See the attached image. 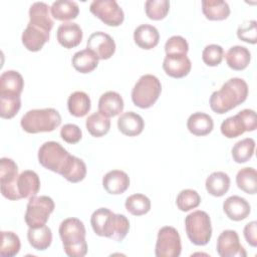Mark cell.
<instances>
[{"instance_id":"ab89813d","label":"cell","mask_w":257,"mask_h":257,"mask_svg":"<svg viewBox=\"0 0 257 257\" xmlns=\"http://www.w3.org/2000/svg\"><path fill=\"white\" fill-rule=\"evenodd\" d=\"M201 203V197L197 191L192 189H185L179 193L176 199V204L179 210L188 212L197 208Z\"/></svg>"},{"instance_id":"52a82bcc","label":"cell","mask_w":257,"mask_h":257,"mask_svg":"<svg viewBox=\"0 0 257 257\" xmlns=\"http://www.w3.org/2000/svg\"><path fill=\"white\" fill-rule=\"evenodd\" d=\"M70 156L59 143L53 141L44 143L38 151L39 164L43 168L59 175L63 172Z\"/></svg>"},{"instance_id":"74e56055","label":"cell","mask_w":257,"mask_h":257,"mask_svg":"<svg viewBox=\"0 0 257 257\" xmlns=\"http://www.w3.org/2000/svg\"><path fill=\"white\" fill-rule=\"evenodd\" d=\"M21 247L18 235L11 231H1L0 255L2 257H12L19 253Z\"/></svg>"},{"instance_id":"8992f818","label":"cell","mask_w":257,"mask_h":257,"mask_svg":"<svg viewBox=\"0 0 257 257\" xmlns=\"http://www.w3.org/2000/svg\"><path fill=\"white\" fill-rule=\"evenodd\" d=\"M185 228L189 240L198 246L208 244L212 236L211 219L201 210L190 213L185 219Z\"/></svg>"},{"instance_id":"f35d334b","label":"cell","mask_w":257,"mask_h":257,"mask_svg":"<svg viewBox=\"0 0 257 257\" xmlns=\"http://www.w3.org/2000/svg\"><path fill=\"white\" fill-rule=\"evenodd\" d=\"M124 206L127 212L132 215L142 216L150 211L151 201L143 194H134L126 198Z\"/></svg>"},{"instance_id":"8fae6325","label":"cell","mask_w":257,"mask_h":257,"mask_svg":"<svg viewBox=\"0 0 257 257\" xmlns=\"http://www.w3.org/2000/svg\"><path fill=\"white\" fill-rule=\"evenodd\" d=\"M89 10L108 26H119L124 19L122 9L114 0H93Z\"/></svg>"},{"instance_id":"cb8c5ba5","label":"cell","mask_w":257,"mask_h":257,"mask_svg":"<svg viewBox=\"0 0 257 257\" xmlns=\"http://www.w3.org/2000/svg\"><path fill=\"white\" fill-rule=\"evenodd\" d=\"M145 127L143 117L134 111H126L120 114L117 119L118 131L127 137H136L140 135Z\"/></svg>"},{"instance_id":"3957f363","label":"cell","mask_w":257,"mask_h":257,"mask_svg":"<svg viewBox=\"0 0 257 257\" xmlns=\"http://www.w3.org/2000/svg\"><path fill=\"white\" fill-rule=\"evenodd\" d=\"M58 232L66 255L69 257H83L87 253L85 227L79 219H64L59 225Z\"/></svg>"},{"instance_id":"5bb4252c","label":"cell","mask_w":257,"mask_h":257,"mask_svg":"<svg viewBox=\"0 0 257 257\" xmlns=\"http://www.w3.org/2000/svg\"><path fill=\"white\" fill-rule=\"evenodd\" d=\"M86 48L93 51L98 59H108L115 51V43L107 33L97 31L92 33L86 43Z\"/></svg>"},{"instance_id":"603a6c76","label":"cell","mask_w":257,"mask_h":257,"mask_svg":"<svg viewBox=\"0 0 257 257\" xmlns=\"http://www.w3.org/2000/svg\"><path fill=\"white\" fill-rule=\"evenodd\" d=\"M24 87L22 75L16 70H6L0 76V95H20Z\"/></svg>"},{"instance_id":"e0dca14e","label":"cell","mask_w":257,"mask_h":257,"mask_svg":"<svg viewBox=\"0 0 257 257\" xmlns=\"http://www.w3.org/2000/svg\"><path fill=\"white\" fill-rule=\"evenodd\" d=\"M56 38L61 46L70 49L81 42L82 30L77 23L64 22L58 26Z\"/></svg>"},{"instance_id":"ffe728a7","label":"cell","mask_w":257,"mask_h":257,"mask_svg":"<svg viewBox=\"0 0 257 257\" xmlns=\"http://www.w3.org/2000/svg\"><path fill=\"white\" fill-rule=\"evenodd\" d=\"M102 186L108 194L119 195L130 187V178L123 171L112 170L107 172L102 178Z\"/></svg>"},{"instance_id":"7dc6e473","label":"cell","mask_w":257,"mask_h":257,"mask_svg":"<svg viewBox=\"0 0 257 257\" xmlns=\"http://www.w3.org/2000/svg\"><path fill=\"white\" fill-rule=\"evenodd\" d=\"M244 237L250 246H252V247L257 246V223H256V221H252L245 225Z\"/></svg>"},{"instance_id":"4dcf8cb0","label":"cell","mask_w":257,"mask_h":257,"mask_svg":"<svg viewBox=\"0 0 257 257\" xmlns=\"http://www.w3.org/2000/svg\"><path fill=\"white\" fill-rule=\"evenodd\" d=\"M50 12L54 19L59 21H67L77 17L79 13V7L74 1L58 0L52 3Z\"/></svg>"},{"instance_id":"5b68a950","label":"cell","mask_w":257,"mask_h":257,"mask_svg":"<svg viewBox=\"0 0 257 257\" xmlns=\"http://www.w3.org/2000/svg\"><path fill=\"white\" fill-rule=\"evenodd\" d=\"M162 91L159 78L153 74H145L135 84L132 90V100L140 108H149L155 104Z\"/></svg>"},{"instance_id":"d6986e66","label":"cell","mask_w":257,"mask_h":257,"mask_svg":"<svg viewBox=\"0 0 257 257\" xmlns=\"http://www.w3.org/2000/svg\"><path fill=\"white\" fill-rule=\"evenodd\" d=\"M223 210L230 220L242 221L249 216L251 207L246 199L240 196H231L224 201Z\"/></svg>"},{"instance_id":"836d02e7","label":"cell","mask_w":257,"mask_h":257,"mask_svg":"<svg viewBox=\"0 0 257 257\" xmlns=\"http://www.w3.org/2000/svg\"><path fill=\"white\" fill-rule=\"evenodd\" d=\"M61 176L68 182L78 183L86 176V165L81 159L75 156H70Z\"/></svg>"},{"instance_id":"d6a6232c","label":"cell","mask_w":257,"mask_h":257,"mask_svg":"<svg viewBox=\"0 0 257 257\" xmlns=\"http://www.w3.org/2000/svg\"><path fill=\"white\" fill-rule=\"evenodd\" d=\"M67 108L71 115L82 117L90 110V98L84 91H74L67 99Z\"/></svg>"},{"instance_id":"30bf717a","label":"cell","mask_w":257,"mask_h":257,"mask_svg":"<svg viewBox=\"0 0 257 257\" xmlns=\"http://www.w3.org/2000/svg\"><path fill=\"white\" fill-rule=\"evenodd\" d=\"M182 251L179 232L171 226H165L158 232L155 254L157 257H179Z\"/></svg>"},{"instance_id":"7a4b0ae2","label":"cell","mask_w":257,"mask_h":257,"mask_svg":"<svg viewBox=\"0 0 257 257\" xmlns=\"http://www.w3.org/2000/svg\"><path fill=\"white\" fill-rule=\"evenodd\" d=\"M90 224L94 233L114 241L124 239L130 230L128 219L121 214H114L107 208L95 210L90 217Z\"/></svg>"},{"instance_id":"60d3db41","label":"cell","mask_w":257,"mask_h":257,"mask_svg":"<svg viewBox=\"0 0 257 257\" xmlns=\"http://www.w3.org/2000/svg\"><path fill=\"white\" fill-rule=\"evenodd\" d=\"M21 107L20 95H0V116L5 119L14 117Z\"/></svg>"},{"instance_id":"8d00e7d4","label":"cell","mask_w":257,"mask_h":257,"mask_svg":"<svg viewBox=\"0 0 257 257\" xmlns=\"http://www.w3.org/2000/svg\"><path fill=\"white\" fill-rule=\"evenodd\" d=\"M255 141L251 138H246L237 142L232 148V158L238 164L248 162L254 155Z\"/></svg>"},{"instance_id":"4fadbf2b","label":"cell","mask_w":257,"mask_h":257,"mask_svg":"<svg viewBox=\"0 0 257 257\" xmlns=\"http://www.w3.org/2000/svg\"><path fill=\"white\" fill-rule=\"evenodd\" d=\"M217 252L221 257H246L247 253L240 244L239 236L234 230L223 231L217 240Z\"/></svg>"},{"instance_id":"f1b7e54d","label":"cell","mask_w":257,"mask_h":257,"mask_svg":"<svg viewBox=\"0 0 257 257\" xmlns=\"http://www.w3.org/2000/svg\"><path fill=\"white\" fill-rule=\"evenodd\" d=\"M72 66L80 73L93 71L98 64V57L90 49L86 48L74 53L71 59Z\"/></svg>"},{"instance_id":"ee69618b","label":"cell","mask_w":257,"mask_h":257,"mask_svg":"<svg viewBox=\"0 0 257 257\" xmlns=\"http://www.w3.org/2000/svg\"><path fill=\"white\" fill-rule=\"evenodd\" d=\"M189 50V44L187 40L179 35H174L170 37L165 44L166 55L172 54H184L187 55Z\"/></svg>"},{"instance_id":"484cf974","label":"cell","mask_w":257,"mask_h":257,"mask_svg":"<svg viewBox=\"0 0 257 257\" xmlns=\"http://www.w3.org/2000/svg\"><path fill=\"white\" fill-rule=\"evenodd\" d=\"M187 127L194 136L203 137L213 131L214 121L213 118L205 112H195L189 116Z\"/></svg>"},{"instance_id":"7bdbcfd3","label":"cell","mask_w":257,"mask_h":257,"mask_svg":"<svg viewBox=\"0 0 257 257\" xmlns=\"http://www.w3.org/2000/svg\"><path fill=\"white\" fill-rule=\"evenodd\" d=\"M224 56V49L218 44L207 45L202 52V59L204 63L208 66H217L219 65Z\"/></svg>"},{"instance_id":"9a60e30c","label":"cell","mask_w":257,"mask_h":257,"mask_svg":"<svg viewBox=\"0 0 257 257\" xmlns=\"http://www.w3.org/2000/svg\"><path fill=\"white\" fill-rule=\"evenodd\" d=\"M192 68L191 60L184 54L166 55L163 62L165 72L174 78H182L189 74Z\"/></svg>"},{"instance_id":"bcb514c9","label":"cell","mask_w":257,"mask_h":257,"mask_svg":"<svg viewBox=\"0 0 257 257\" xmlns=\"http://www.w3.org/2000/svg\"><path fill=\"white\" fill-rule=\"evenodd\" d=\"M61 139L68 144H77L82 137L81 130L74 123H66L60 130Z\"/></svg>"},{"instance_id":"d590c367","label":"cell","mask_w":257,"mask_h":257,"mask_svg":"<svg viewBox=\"0 0 257 257\" xmlns=\"http://www.w3.org/2000/svg\"><path fill=\"white\" fill-rule=\"evenodd\" d=\"M236 184L240 190L254 195L257 192V172L254 168H243L236 176Z\"/></svg>"},{"instance_id":"277c9868","label":"cell","mask_w":257,"mask_h":257,"mask_svg":"<svg viewBox=\"0 0 257 257\" xmlns=\"http://www.w3.org/2000/svg\"><path fill=\"white\" fill-rule=\"evenodd\" d=\"M61 123L59 112L52 107L28 110L21 118V127L28 134L48 133Z\"/></svg>"},{"instance_id":"ac0fdd59","label":"cell","mask_w":257,"mask_h":257,"mask_svg":"<svg viewBox=\"0 0 257 257\" xmlns=\"http://www.w3.org/2000/svg\"><path fill=\"white\" fill-rule=\"evenodd\" d=\"M16 189L20 199H27L36 196L40 189V179L34 171H23L17 178Z\"/></svg>"},{"instance_id":"7c38bea8","label":"cell","mask_w":257,"mask_h":257,"mask_svg":"<svg viewBox=\"0 0 257 257\" xmlns=\"http://www.w3.org/2000/svg\"><path fill=\"white\" fill-rule=\"evenodd\" d=\"M18 166L12 159L2 158L0 160V187L3 197L8 200L16 201L20 196L16 189L18 178Z\"/></svg>"},{"instance_id":"ba28073f","label":"cell","mask_w":257,"mask_h":257,"mask_svg":"<svg viewBox=\"0 0 257 257\" xmlns=\"http://www.w3.org/2000/svg\"><path fill=\"white\" fill-rule=\"evenodd\" d=\"M257 127L256 112L253 109L245 108L236 115L226 118L221 123V133L228 139H234L245 132H253Z\"/></svg>"},{"instance_id":"1f68e13d","label":"cell","mask_w":257,"mask_h":257,"mask_svg":"<svg viewBox=\"0 0 257 257\" xmlns=\"http://www.w3.org/2000/svg\"><path fill=\"white\" fill-rule=\"evenodd\" d=\"M205 186L210 195L222 197L230 188V178L224 172H214L207 178Z\"/></svg>"},{"instance_id":"2e32d148","label":"cell","mask_w":257,"mask_h":257,"mask_svg":"<svg viewBox=\"0 0 257 257\" xmlns=\"http://www.w3.org/2000/svg\"><path fill=\"white\" fill-rule=\"evenodd\" d=\"M21 40L27 50L36 52L49 40V31L28 23L22 33Z\"/></svg>"},{"instance_id":"f6af8a7d","label":"cell","mask_w":257,"mask_h":257,"mask_svg":"<svg viewBox=\"0 0 257 257\" xmlns=\"http://www.w3.org/2000/svg\"><path fill=\"white\" fill-rule=\"evenodd\" d=\"M237 36L240 40L255 44L257 42V23L255 20L241 24L237 29Z\"/></svg>"},{"instance_id":"44dd1931","label":"cell","mask_w":257,"mask_h":257,"mask_svg":"<svg viewBox=\"0 0 257 257\" xmlns=\"http://www.w3.org/2000/svg\"><path fill=\"white\" fill-rule=\"evenodd\" d=\"M123 110V99L115 91H106L99 97L98 111L106 117L118 115Z\"/></svg>"},{"instance_id":"d4e9b609","label":"cell","mask_w":257,"mask_h":257,"mask_svg":"<svg viewBox=\"0 0 257 257\" xmlns=\"http://www.w3.org/2000/svg\"><path fill=\"white\" fill-rule=\"evenodd\" d=\"M50 7L44 2H35L29 8V22L50 32L54 22L50 16Z\"/></svg>"},{"instance_id":"6da1fadb","label":"cell","mask_w":257,"mask_h":257,"mask_svg":"<svg viewBox=\"0 0 257 257\" xmlns=\"http://www.w3.org/2000/svg\"><path fill=\"white\" fill-rule=\"evenodd\" d=\"M248 96V85L239 77L227 80L219 90L214 91L210 96L211 109L219 114L228 112L246 100Z\"/></svg>"},{"instance_id":"7402d4cb","label":"cell","mask_w":257,"mask_h":257,"mask_svg":"<svg viewBox=\"0 0 257 257\" xmlns=\"http://www.w3.org/2000/svg\"><path fill=\"white\" fill-rule=\"evenodd\" d=\"M134 40L142 49H153L159 43L160 33L155 26L150 24H142L135 29Z\"/></svg>"},{"instance_id":"9c48e42d","label":"cell","mask_w":257,"mask_h":257,"mask_svg":"<svg viewBox=\"0 0 257 257\" xmlns=\"http://www.w3.org/2000/svg\"><path fill=\"white\" fill-rule=\"evenodd\" d=\"M54 202L48 196L32 197L27 204L24 220L29 228L44 226L54 210Z\"/></svg>"},{"instance_id":"b9f144b4","label":"cell","mask_w":257,"mask_h":257,"mask_svg":"<svg viewBox=\"0 0 257 257\" xmlns=\"http://www.w3.org/2000/svg\"><path fill=\"white\" fill-rule=\"evenodd\" d=\"M147 16L152 20L164 19L170 10V2L168 0H148L145 3Z\"/></svg>"},{"instance_id":"f546056e","label":"cell","mask_w":257,"mask_h":257,"mask_svg":"<svg viewBox=\"0 0 257 257\" xmlns=\"http://www.w3.org/2000/svg\"><path fill=\"white\" fill-rule=\"evenodd\" d=\"M27 239L32 248L38 251H44L51 245L52 232L46 225L38 228H29Z\"/></svg>"},{"instance_id":"4316f807","label":"cell","mask_w":257,"mask_h":257,"mask_svg":"<svg viewBox=\"0 0 257 257\" xmlns=\"http://www.w3.org/2000/svg\"><path fill=\"white\" fill-rule=\"evenodd\" d=\"M251 60V53L245 46H232L226 53V62L233 70L245 69Z\"/></svg>"},{"instance_id":"e575fe53","label":"cell","mask_w":257,"mask_h":257,"mask_svg":"<svg viewBox=\"0 0 257 257\" xmlns=\"http://www.w3.org/2000/svg\"><path fill=\"white\" fill-rule=\"evenodd\" d=\"M85 126L92 137L100 138L108 133L110 128V120L108 117L97 111L86 118Z\"/></svg>"},{"instance_id":"83f0119b","label":"cell","mask_w":257,"mask_h":257,"mask_svg":"<svg viewBox=\"0 0 257 257\" xmlns=\"http://www.w3.org/2000/svg\"><path fill=\"white\" fill-rule=\"evenodd\" d=\"M202 11L205 17L212 21L224 20L230 15L228 3L222 0H203Z\"/></svg>"}]
</instances>
